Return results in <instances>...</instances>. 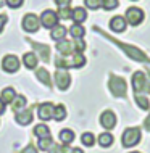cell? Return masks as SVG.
Returning <instances> with one entry per match:
<instances>
[{
	"mask_svg": "<svg viewBox=\"0 0 150 153\" xmlns=\"http://www.w3.org/2000/svg\"><path fill=\"white\" fill-rule=\"evenodd\" d=\"M7 5V0H0V8H3Z\"/></svg>",
	"mask_w": 150,
	"mask_h": 153,
	"instance_id": "44",
	"label": "cell"
},
{
	"mask_svg": "<svg viewBox=\"0 0 150 153\" xmlns=\"http://www.w3.org/2000/svg\"><path fill=\"white\" fill-rule=\"evenodd\" d=\"M124 19H126L131 26H139V24L144 21V11L137 7H129L126 10V18Z\"/></svg>",
	"mask_w": 150,
	"mask_h": 153,
	"instance_id": "6",
	"label": "cell"
},
{
	"mask_svg": "<svg viewBox=\"0 0 150 153\" xmlns=\"http://www.w3.org/2000/svg\"><path fill=\"white\" fill-rule=\"evenodd\" d=\"M108 87L110 92L115 97H126V81L119 76H111L108 81Z\"/></svg>",
	"mask_w": 150,
	"mask_h": 153,
	"instance_id": "4",
	"label": "cell"
},
{
	"mask_svg": "<svg viewBox=\"0 0 150 153\" xmlns=\"http://www.w3.org/2000/svg\"><path fill=\"white\" fill-rule=\"evenodd\" d=\"M15 121L19 124V126H28V124L32 123V113L31 110H21V111H16L15 114Z\"/></svg>",
	"mask_w": 150,
	"mask_h": 153,
	"instance_id": "14",
	"label": "cell"
},
{
	"mask_svg": "<svg viewBox=\"0 0 150 153\" xmlns=\"http://www.w3.org/2000/svg\"><path fill=\"white\" fill-rule=\"evenodd\" d=\"M53 110H55L53 103L44 102V103H40V105L37 106V116H39V119H42V121L53 119Z\"/></svg>",
	"mask_w": 150,
	"mask_h": 153,
	"instance_id": "10",
	"label": "cell"
},
{
	"mask_svg": "<svg viewBox=\"0 0 150 153\" xmlns=\"http://www.w3.org/2000/svg\"><path fill=\"white\" fill-rule=\"evenodd\" d=\"M140 137H142V134H140L139 127H128L121 135V143L124 148H131L140 142Z\"/></svg>",
	"mask_w": 150,
	"mask_h": 153,
	"instance_id": "3",
	"label": "cell"
},
{
	"mask_svg": "<svg viewBox=\"0 0 150 153\" xmlns=\"http://www.w3.org/2000/svg\"><path fill=\"white\" fill-rule=\"evenodd\" d=\"M84 65H86V56L82 53H73L71 68H82Z\"/></svg>",
	"mask_w": 150,
	"mask_h": 153,
	"instance_id": "25",
	"label": "cell"
},
{
	"mask_svg": "<svg viewBox=\"0 0 150 153\" xmlns=\"http://www.w3.org/2000/svg\"><path fill=\"white\" fill-rule=\"evenodd\" d=\"M34 135L39 139H44V137H50V129L45 124H37L34 127Z\"/></svg>",
	"mask_w": 150,
	"mask_h": 153,
	"instance_id": "23",
	"label": "cell"
},
{
	"mask_svg": "<svg viewBox=\"0 0 150 153\" xmlns=\"http://www.w3.org/2000/svg\"><path fill=\"white\" fill-rule=\"evenodd\" d=\"M69 150H71V148H68V145H53L52 148H50V153H69Z\"/></svg>",
	"mask_w": 150,
	"mask_h": 153,
	"instance_id": "36",
	"label": "cell"
},
{
	"mask_svg": "<svg viewBox=\"0 0 150 153\" xmlns=\"http://www.w3.org/2000/svg\"><path fill=\"white\" fill-rule=\"evenodd\" d=\"M73 48L74 53H82L86 50V42L84 39H73Z\"/></svg>",
	"mask_w": 150,
	"mask_h": 153,
	"instance_id": "32",
	"label": "cell"
},
{
	"mask_svg": "<svg viewBox=\"0 0 150 153\" xmlns=\"http://www.w3.org/2000/svg\"><path fill=\"white\" fill-rule=\"evenodd\" d=\"M132 89L134 95H144L150 92V76L142 71H136L132 76Z\"/></svg>",
	"mask_w": 150,
	"mask_h": 153,
	"instance_id": "2",
	"label": "cell"
},
{
	"mask_svg": "<svg viewBox=\"0 0 150 153\" xmlns=\"http://www.w3.org/2000/svg\"><path fill=\"white\" fill-rule=\"evenodd\" d=\"M84 3L89 10H99L102 7V0H84Z\"/></svg>",
	"mask_w": 150,
	"mask_h": 153,
	"instance_id": "35",
	"label": "cell"
},
{
	"mask_svg": "<svg viewBox=\"0 0 150 153\" xmlns=\"http://www.w3.org/2000/svg\"><path fill=\"white\" fill-rule=\"evenodd\" d=\"M131 153H140V152H131Z\"/></svg>",
	"mask_w": 150,
	"mask_h": 153,
	"instance_id": "45",
	"label": "cell"
},
{
	"mask_svg": "<svg viewBox=\"0 0 150 153\" xmlns=\"http://www.w3.org/2000/svg\"><path fill=\"white\" fill-rule=\"evenodd\" d=\"M28 102H26V97L24 95H16L15 100L11 102V108H13V111H21L26 108Z\"/></svg>",
	"mask_w": 150,
	"mask_h": 153,
	"instance_id": "21",
	"label": "cell"
},
{
	"mask_svg": "<svg viewBox=\"0 0 150 153\" xmlns=\"http://www.w3.org/2000/svg\"><path fill=\"white\" fill-rule=\"evenodd\" d=\"M36 76H37V79L42 82V84H45L47 87H52V79H50V74H49V71H47L45 68L37 69V71H36Z\"/></svg>",
	"mask_w": 150,
	"mask_h": 153,
	"instance_id": "20",
	"label": "cell"
},
{
	"mask_svg": "<svg viewBox=\"0 0 150 153\" xmlns=\"http://www.w3.org/2000/svg\"><path fill=\"white\" fill-rule=\"evenodd\" d=\"M69 34H71L73 39H82L86 34V29L82 24H73L71 27H69Z\"/></svg>",
	"mask_w": 150,
	"mask_h": 153,
	"instance_id": "22",
	"label": "cell"
},
{
	"mask_svg": "<svg viewBox=\"0 0 150 153\" xmlns=\"http://www.w3.org/2000/svg\"><path fill=\"white\" fill-rule=\"evenodd\" d=\"M99 145H102L105 148L113 145V135H111L110 132H103V134H100L99 135Z\"/></svg>",
	"mask_w": 150,
	"mask_h": 153,
	"instance_id": "24",
	"label": "cell"
},
{
	"mask_svg": "<svg viewBox=\"0 0 150 153\" xmlns=\"http://www.w3.org/2000/svg\"><path fill=\"white\" fill-rule=\"evenodd\" d=\"M69 153H84V152H82L81 148L76 147V148H71V150H69Z\"/></svg>",
	"mask_w": 150,
	"mask_h": 153,
	"instance_id": "43",
	"label": "cell"
},
{
	"mask_svg": "<svg viewBox=\"0 0 150 153\" xmlns=\"http://www.w3.org/2000/svg\"><path fill=\"white\" fill-rule=\"evenodd\" d=\"M118 5H119L118 0H102V8L107 11H111L115 8H118Z\"/></svg>",
	"mask_w": 150,
	"mask_h": 153,
	"instance_id": "33",
	"label": "cell"
},
{
	"mask_svg": "<svg viewBox=\"0 0 150 153\" xmlns=\"http://www.w3.org/2000/svg\"><path fill=\"white\" fill-rule=\"evenodd\" d=\"M55 66L58 69H68V68H71V60H68L66 56L58 55L55 58Z\"/></svg>",
	"mask_w": 150,
	"mask_h": 153,
	"instance_id": "27",
	"label": "cell"
},
{
	"mask_svg": "<svg viewBox=\"0 0 150 153\" xmlns=\"http://www.w3.org/2000/svg\"><path fill=\"white\" fill-rule=\"evenodd\" d=\"M111 39V37H110ZM113 42L118 45L119 48H123V52L126 53V55L131 56V60H134V61H139V63H144V65H147L149 68H150V60H149V56L145 55V53L142 50H139L137 47H134V45H129V44H123V42H118V40H115V39H111Z\"/></svg>",
	"mask_w": 150,
	"mask_h": 153,
	"instance_id": "1",
	"label": "cell"
},
{
	"mask_svg": "<svg viewBox=\"0 0 150 153\" xmlns=\"http://www.w3.org/2000/svg\"><path fill=\"white\" fill-rule=\"evenodd\" d=\"M19 66H21V63H19L18 56L16 55H5L2 58V69L5 73H16L19 69Z\"/></svg>",
	"mask_w": 150,
	"mask_h": 153,
	"instance_id": "7",
	"label": "cell"
},
{
	"mask_svg": "<svg viewBox=\"0 0 150 153\" xmlns=\"http://www.w3.org/2000/svg\"><path fill=\"white\" fill-rule=\"evenodd\" d=\"M66 27L63 26V24H57L55 27H52L50 29V37H52L53 40H57V42H60V40L66 39Z\"/></svg>",
	"mask_w": 150,
	"mask_h": 153,
	"instance_id": "16",
	"label": "cell"
},
{
	"mask_svg": "<svg viewBox=\"0 0 150 153\" xmlns=\"http://www.w3.org/2000/svg\"><path fill=\"white\" fill-rule=\"evenodd\" d=\"M81 142H82V145H86V147H92L95 143L94 134L92 132H84V134L81 135Z\"/></svg>",
	"mask_w": 150,
	"mask_h": 153,
	"instance_id": "31",
	"label": "cell"
},
{
	"mask_svg": "<svg viewBox=\"0 0 150 153\" xmlns=\"http://www.w3.org/2000/svg\"><path fill=\"white\" fill-rule=\"evenodd\" d=\"M55 84L60 90H66L71 84V76L66 69H58L55 73Z\"/></svg>",
	"mask_w": 150,
	"mask_h": 153,
	"instance_id": "9",
	"label": "cell"
},
{
	"mask_svg": "<svg viewBox=\"0 0 150 153\" xmlns=\"http://www.w3.org/2000/svg\"><path fill=\"white\" fill-rule=\"evenodd\" d=\"M73 0H55V5L58 8H68L69 5H71Z\"/></svg>",
	"mask_w": 150,
	"mask_h": 153,
	"instance_id": "38",
	"label": "cell"
},
{
	"mask_svg": "<svg viewBox=\"0 0 150 153\" xmlns=\"http://www.w3.org/2000/svg\"><path fill=\"white\" fill-rule=\"evenodd\" d=\"M7 15H0V32L3 31V27H5V24H7Z\"/></svg>",
	"mask_w": 150,
	"mask_h": 153,
	"instance_id": "40",
	"label": "cell"
},
{
	"mask_svg": "<svg viewBox=\"0 0 150 153\" xmlns=\"http://www.w3.org/2000/svg\"><path fill=\"white\" fill-rule=\"evenodd\" d=\"M24 3V0H7V5L10 8H13V10H16V8H19Z\"/></svg>",
	"mask_w": 150,
	"mask_h": 153,
	"instance_id": "37",
	"label": "cell"
},
{
	"mask_svg": "<svg viewBox=\"0 0 150 153\" xmlns=\"http://www.w3.org/2000/svg\"><path fill=\"white\" fill-rule=\"evenodd\" d=\"M134 98H136V103L140 110H149L150 108V102L145 95H134Z\"/></svg>",
	"mask_w": 150,
	"mask_h": 153,
	"instance_id": "30",
	"label": "cell"
},
{
	"mask_svg": "<svg viewBox=\"0 0 150 153\" xmlns=\"http://www.w3.org/2000/svg\"><path fill=\"white\" fill-rule=\"evenodd\" d=\"M37 63H39V60H37V55L34 52H28L23 55V65L26 66L28 69H34Z\"/></svg>",
	"mask_w": 150,
	"mask_h": 153,
	"instance_id": "17",
	"label": "cell"
},
{
	"mask_svg": "<svg viewBox=\"0 0 150 153\" xmlns=\"http://www.w3.org/2000/svg\"><path fill=\"white\" fill-rule=\"evenodd\" d=\"M58 139H60V142L63 143V145H69L74 140V132L71 129H63L58 134Z\"/></svg>",
	"mask_w": 150,
	"mask_h": 153,
	"instance_id": "19",
	"label": "cell"
},
{
	"mask_svg": "<svg viewBox=\"0 0 150 153\" xmlns=\"http://www.w3.org/2000/svg\"><path fill=\"white\" fill-rule=\"evenodd\" d=\"M128 27V21L123 18V16H113L110 19V29L115 31V32H124Z\"/></svg>",
	"mask_w": 150,
	"mask_h": 153,
	"instance_id": "13",
	"label": "cell"
},
{
	"mask_svg": "<svg viewBox=\"0 0 150 153\" xmlns=\"http://www.w3.org/2000/svg\"><path fill=\"white\" fill-rule=\"evenodd\" d=\"M65 118H66L65 105H57L55 110H53V119H55V121H63Z\"/></svg>",
	"mask_w": 150,
	"mask_h": 153,
	"instance_id": "29",
	"label": "cell"
},
{
	"mask_svg": "<svg viewBox=\"0 0 150 153\" xmlns=\"http://www.w3.org/2000/svg\"><path fill=\"white\" fill-rule=\"evenodd\" d=\"M144 127H145L147 131H150V114H149L147 118H145V121H144Z\"/></svg>",
	"mask_w": 150,
	"mask_h": 153,
	"instance_id": "41",
	"label": "cell"
},
{
	"mask_svg": "<svg viewBox=\"0 0 150 153\" xmlns=\"http://www.w3.org/2000/svg\"><path fill=\"white\" fill-rule=\"evenodd\" d=\"M71 8H58L57 15H58V19H71Z\"/></svg>",
	"mask_w": 150,
	"mask_h": 153,
	"instance_id": "34",
	"label": "cell"
},
{
	"mask_svg": "<svg viewBox=\"0 0 150 153\" xmlns=\"http://www.w3.org/2000/svg\"><path fill=\"white\" fill-rule=\"evenodd\" d=\"M40 27V19L34 13H28L23 16V29L26 32H37Z\"/></svg>",
	"mask_w": 150,
	"mask_h": 153,
	"instance_id": "5",
	"label": "cell"
},
{
	"mask_svg": "<svg viewBox=\"0 0 150 153\" xmlns=\"http://www.w3.org/2000/svg\"><path fill=\"white\" fill-rule=\"evenodd\" d=\"M71 19L74 21V24H82V23L87 19V11H86V8H82V7L73 8V11H71Z\"/></svg>",
	"mask_w": 150,
	"mask_h": 153,
	"instance_id": "15",
	"label": "cell"
},
{
	"mask_svg": "<svg viewBox=\"0 0 150 153\" xmlns=\"http://www.w3.org/2000/svg\"><path fill=\"white\" fill-rule=\"evenodd\" d=\"M5 113V103L2 102V98H0V114Z\"/></svg>",
	"mask_w": 150,
	"mask_h": 153,
	"instance_id": "42",
	"label": "cell"
},
{
	"mask_svg": "<svg viewBox=\"0 0 150 153\" xmlns=\"http://www.w3.org/2000/svg\"><path fill=\"white\" fill-rule=\"evenodd\" d=\"M57 52L60 53L61 56H69L74 53V48H73V40H60V42H57Z\"/></svg>",
	"mask_w": 150,
	"mask_h": 153,
	"instance_id": "12",
	"label": "cell"
},
{
	"mask_svg": "<svg viewBox=\"0 0 150 153\" xmlns=\"http://www.w3.org/2000/svg\"><path fill=\"white\" fill-rule=\"evenodd\" d=\"M15 97H16V92H15V89L13 87H5V89H2V94H0V98H2V102L5 103H11L15 100Z\"/></svg>",
	"mask_w": 150,
	"mask_h": 153,
	"instance_id": "18",
	"label": "cell"
},
{
	"mask_svg": "<svg viewBox=\"0 0 150 153\" xmlns=\"http://www.w3.org/2000/svg\"><path fill=\"white\" fill-rule=\"evenodd\" d=\"M100 124H102V127H105L107 131L113 129L116 126V114L111 110H105L100 114Z\"/></svg>",
	"mask_w": 150,
	"mask_h": 153,
	"instance_id": "11",
	"label": "cell"
},
{
	"mask_svg": "<svg viewBox=\"0 0 150 153\" xmlns=\"http://www.w3.org/2000/svg\"><path fill=\"white\" fill-rule=\"evenodd\" d=\"M55 143H53V139L52 137H44V139H39V142H37V147L40 148L42 152H49L50 148H52Z\"/></svg>",
	"mask_w": 150,
	"mask_h": 153,
	"instance_id": "26",
	"label": "cell"
},
{
	"mask_svg": "<svg viewBox=\"0 0 150 153\" xmlns=\"http://www.w3.org/2000/svg\"><path fill=\"white\" fill-rule=\"evenodd\" d=\"M23 153H37V148L34 145H31V143H28V147L23 148Z\"/></svg>",
	"mask_w": 150,
	"mask_h": 153,
	"instance_id": "39",
	"label": "cell"
},
{
	"mask_svg": "<svg viewBox=\"0 0 150 153\" xmlns=\"http://www.w3.org/2000/svg\"><path fill=\"white\" fill-rule=\"evenodd\" d=\"M39 19H40V24L44 27H47V29H52V27H55L58 24V15L53 10H44Z\"/></svg>",
	"mask_w": 150,
	"mask_h": 153,
	"instance_id": "8",
	"label": "cell"
},
{
	"mask_svg": "<svg viewBox=\"0 0 150 153\" xmlns=\"http://www.w3.org/2000/svg\"><path fill=\"white\" fill-rule=\"evenodd\" d=\"M32 47H34L37 52H39L40 58H42L44 61H49V55H50V50H49V47H47V45H39V44H34V42H32Z\"/></svg>",
	"mask_w": 150,
	"mask_h": 153,
	"instance_id": "28",
	"label": "cell"
}]
</instances>
